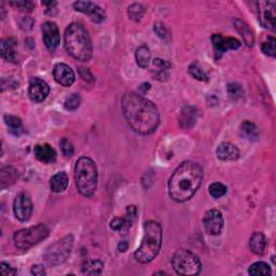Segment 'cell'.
Returning <instances> with one entry per match:
<instances>
[{
    "instance_id": "obj_1",
    "label": "cell",
    "mask_w": 276,
    "mask_h": 276,
    "mask_svg": "<svg viewBox=\"0 0 276 276\" xmlns=\"http://www.w3.org/2000/svg\"><path fill=\"white\" fill-rule=\"evenodd\" d=\"M122 111L127 124L140 135H150L158 126L160 115L154 103L137 93H126L122 97Z\"/></svg>"
},
{
    "instance_id": "obj_2",
    "label": "cell",
    "mask_w": 276,
    "mask_h": 276,
    "mask_svg": "<svg viewBox=\"0 0 276 276\" xmlns=\"http://www.w3.org/2000/svg\"><path fill=\"white\" fill-rule=\"evenodd\" d=\"M202 180V167L196 162L185 161L175 169L168 180L169 197L179 203L189 201L201 187Z\"/></svg>"
},
{
    "instance_id": "obj_3",
    "label": "cell",
    "mask_w": 276,
    "mask_h": 276,
    "mask_svg": "<svg viewBox=\"0 0 276 276\" xmlns=\"http://www.w3.org/2000/svg\"><path fill=\"white\" fill-rule=\"evenodd\" d=\"M66 50L74 58L81 62H89L93 55V45L89 36V33L85 28L78 24L73 23L65 31L64 35Z\"/></svg>"
},
{
    "instance_id": "obj_4",
    "label": "cell",
    "mask_w": 276,
    "mask_h": 276,
    "mask_svg": "<svg viewBox=\"0 0 276 276\" xmlns=\"http://www.w3.org/2000/svg\"><path fill=\"white\" fill-rule=\"evenodd\" d=\"M162 246V227L156 221H147L144 225V237L135 259L140 263H149L158 255Z\"/></svg>"
},
{
    "instance_id": "obj_5",
    "label": "cell",
    "mask_w": 276,
    "mask_h": 276,
    "mask_svg": "<svg viewBox=\"0 0 276 276\" xmlns=\"http://www.w3.org/2000/svg\"><path fill=\"white\" fill-rule=\"evenodd\" d=\"M97 180L96 164L90 158L81 157L75 167L76 187L80 195L85 197H92L97 189Z\"/></svg>"
},
{
    "instance_id": "obj_6",
    "label": "cell",
    "mask_w": 276,
    "mask_h": 276,
    "mask_svg": "<svg viewBox=\"0 0 276 276\" xmlns=\"http://www.w3.org/2000/svg\"><path fill=\"white\" fill-rule=\"evenodd\" d=\"M74 242V237L70 234V236L63 237L62 239L49 246L43 255V259L46 264L51 267H55L65 262L69 258L70 254H72Z\"/></svg>"
},
{
    "instance_id": "obj_7",
    "label": "cell",
    "mask_w": 276,
    "mask_h": 276,
    "mask_svg": "<svg viewBox=\"0 0 276 276\" xmlns=\"http://www.w3.org/2000/svg\"><path fill=\"white\" fill-rule=\"evenodd\" d=\"M172 266L178 275H197L202 264L193 252L187 249H178L172 258Z\"/></svg>"
},
{
    "instance_id": "obj_8",
    "label": "cell",
    "mask_w": 276,
    "mask_h": 276,
    "mask_svg": "<svg viewBox=\"0 0 276 276\" xmlns=\"http://www.w3.org/2000/svg\"><path fill=\"white\" fill-rule=\"evenodd\" d=\"M50 230L45 225H37L32 228L22 229L14 234V243L17 248L27 250L49 237Z\"/></svg>"
},
{
    "instance_id": "obj_9",
    "label": "cell",
    "mask_w": 276,
    "mask_h": 276,
    "mask_svg": "<svg viewBox=\"0 0 276 276\" xmlns=\"http://www.w3.org/2000/svg\"><path fill=\"white\" fill-rule=\"evenodd\" d=\"M258 20L260 24L267 29H275V2L272 1H259L257 2Z\"/></svg>"
},
{
    "instance_id": "obj_10",
    "label": "cell",
    "mask_w": 276,
    "mask_h": 276,
    "mask_svg": "<svg viewBox=\"0 0 276 276\" xmlns=\"http://www.w3.org/2000/svg\"><path fill=\"white\" fill-rule=\"evenodd\" d=\"M33 202L26 193H20L14 199L13 211L17 219L22 222L29 220L33 214Z\"/></svg>"
},
{
    "instance_id": "obj_11",
    "label": "cell",
    "mask_w": 276,
    "mask_h": 276,
    "mask_svg": "<svg viewBox=\"0 0 276 276\" xmlns=\"http://www.w3.org/2000/svg\"><path fill=\"white\" fill-rule=\"evenodd\" d=\"M211 43L216 53V58H220L221 55L229 50H237L242 45L240 41L237 38L224 37L219 34L211 36Z\"/></svg>"
},
{
    "instance_id": "obj_12",
    "label": "cell",
    "mask_w": 276,
    "mask_h": 276,
    "mask_svg": "<svg viewBox=\"0 0 276 276\" xmlns=\"http://www.w3.org/2000/svg\"><path fill=\"white\" fill-rule=\"evenodd\" d=\"M205 231L209 236H218L224 228V217L218 209H210L205 214L203 218Z\"/></svg>"
},
{
    "instance_id": "obj_13",
    "label": "cell",
    "mask_w": 276,
    "mask_h": 276,
    "mask_svg": "<svg viewBox=\"0 0 276 276\" xmlns=\"http://www.w3.org/2000/svg\"><path fill=\"white\" fill-rule=\"evenodd\" d=\"M50 93V86L46 82L40 78H32L28 85L29 98L35 103H41L45 101Z\"/></svg>"
},
{
    "instance_id": "obj_14",
    "label": "cell",
    "mask_w": 276,
    "mask_h": 276,
    "mask_svg": "<svg viewBox=\"0 0 276 276\" xmlns=\"http://www.w3.org/2000/svg\"><path fill=\"white\" fill-rule=\"evenodd\" d=\"M41 31H42V38L46 49L54 51L61 42V34L57 25L54 22H45Z\"/></svg>"
},
{
    "instance_id": "obj_15",
    "label": "cell",
    "mask_w": 276,
    "mask_h": 276,
    "mask_svg": "<svg viewBox=\"0 0 276 276\" xmlns=\"http://www.w3.org/2000/svg\"><path fill=\"white\" fill-rule=\"evenodd\" d=\"M74 8L76 11H79L81 13H84L90 16V19L94 23H102L106 19L105 11L91 1H76L74 3Z\"/></svg>"
},
{
    "instance_id": "obj_16",
    "label": "cell",
    "mask_w": 276,
    "mask_h": 276,
    "mask_svg": "<svg viewBox=\"0 0 276 276\" xmlns=\"http://www.w3.org/2000/svg\"><path fill=\"white\" fill-rule=\"evenodd\" d=\"M53 77H54L58 84L65 87L73 85L76 80L74 70L67 64L64 63H58L54 66V68H53Z\"/></svg>"
},
{
    "instance_id": "obj_17",
    "label": "cell",
    "mask_w": 276,
    "mask_h": 276,
    "mask_svg": "<svg viewBox=\"0 0 276 276\" xmlns=\"http://www.w3.org/2000/svg\"><path fill=\"white\" fill-rule=\"evenodd\" d=\"M216 155L221 161H236L239 158V150L230 143H222L217 148Z\"/></svg>"
},
{
    "instance_id": "obj_18",
    "label": "cell",
    "mask_w": 276,
    "mask_h": 276,
    "mask_svg": "<svg viewBox=\"0 0 276 276\" xmlns=\"http://www.w3.org/2000/svg\"><path fill=\"white\" fill-rule=\"evenodd\" d=\"M34 152L37 160L44 164H50L56 160V151L49 144L37 145L35 147Z\"/></svg>"
},
{
    "instance_id": "obj_19",
    "label": "cell",
    "mask_w": 276,
    "mask_h": 276,
    "mask_svg": "<svg viewBox=\"0 0 276 276\" xmlns=\"http://www.w3.org/2000/svg\"><path fill=\"white\" fill-rule=\"evenodd\" d=\"M197 119V110L195 107L191 106H187V107L183 108L179 114V125L180 127L188 130L195 126Z\"/></svg>"
},
{
    "instance_id": "obj_20",
    "label": "cell",
    "mask_w": 276,
    "mask_h": 276,
    "mask_svg": "<svg viewBox=\"0 0 276 276\" xmlns=\"http://www.w3.org/2000/svg\"><path fill=\"white\" fill-rule=\"evenodd\" d=\"M16 41L13 38L3 39L0 43V52L1 56L7 62L16 63L17 61V52H16Z\"/></svg>"
},
{
    "instance_id": "obj_21",
    "label": "cell",
    "mask_w": 276,
    "mask_h": 276,
    "mask_svg": "<svg viewBox=\"0 0 276 276\" xmlns=\"http://www.w3.org/2000/svg\"><path fill=\"white\" fill-rule=\"evenodd\" d=\"M250 250L256 255H263L267 248V238L261 232H255L249 239Z\"/></svg>"
},
{
    "instance_id": "obj_22",
    "label": "cell",
    "mask_w": 276,
    "mask_h": 276,
    "mask_svg": "<svg viewBox=\"0 0 276 276\" xmlns=\"http://www.w3.org/2000/svg\"><path fill=\"white\" fill-rule=\"evenodd\" d=\"M233 23H234V27H236L237 33L240 34V36L243 37V40L246 43V45L247 46L254 45L255 37H254V34H252L249 26L246 24L244 21L239 20V19H234Z\"/></svg>"
},
{
    "instance_id": "obj_23",
    "label": "cell",
    "mask_w": 276,
    "mask_h": 276,
    "mask_svg": "<svg viewBox=\"0 0 276 276\" xmlns=\"http://www.w3.org/2000/svg\"><path fill=\"white\" fill-rule=\"evenodd\" d=\"M68 175L65 172L56 173L50 180V188L53 192L61 193L68 187Z\"/></svg>"
},
{
    "instance_id": "obj_24",
    "label": "cell",
    "mask_w": 276,
    "mask_h": 276,
    "mask_svg": "<svg viewBox=\"0 0 276 276\" xmlns=\"http://www.w3.org/2000/svg\"><path fill=\"white\" fill-rule=\"evenodd\" d=\"M135 58H136V63L140 68H147L150 65L151 61L150 49L146 45H140L135 53Z\"/></svg>"
},
{
    "instance_id": "obj_25",
    "label": "cell",
    "mask_w": 276,
    "mask_h": 276,
    "mask_svg": "<svg viewBox=\"0 0 276 276\" xmlns=\"http://www.w3.org/2000/svg\"><path fill=\"white\" fill-rule=\"evenodd\" d=\"M240 132L244 135V136L251 142H255L259 137V130L256 126L255 123H252L248 120H246L242 123L240 125Z\"/></svg>"
},
{
    "instance_id": "obj_26",
    "label": "cell",
    "mask_w": 276,
    "mask_h": 276,
    "mask_svg": "<svg viewBox=\"0 0 276 276\" xmlns=\"http://www.w3.org/2000/svg\"><path fill=\"white\" fill-rule=\"evenodd\" d=\"M104 270V263L99 260H87L82 266V273L86 275L101 274Z\"/></svg>"
},
{
    "instance_id": "obj_27",
    "label": "cell",
    "mask_w": 276,
    "mask_h": 276,
    "mask_svg": "<svg viewBox=\"0 0 276 276\" xmlns=\"http://www.w3.org/2000/svg\"><path fill=\"white\" fill-rule=\"evenodd\" d=\"M248 272L252 276H260V275L270 276L272 274V270L268 263L260 261L252 264V266L249 268Z\"/></svg>"
},
{
    "instance_id": "obj_28",
    "label": "cell",
    "mask_w": 276,
    "mask_h": 276,
    "mask_svg": "<svg viewBox=\"0 0 276 276\" xmlns=\"http://www.w3.org/2000/svg\"><path fill=\"white\" fill-rule=\"evenodd\" d=\"M4 122H5V124L8 125L9 131L12 134L20 135L22 133L23 124H22V120L20 118H17V117H15V116L5 115Z\"/></svg>"
},
{
    "instance_id": "obj_29",
    "label": "cell",
    "mask_w": 276,
    "mask_h": 276,
    "mask_svg": "<svg viewBox=\"0 0 276 276\" xmlns=\"http://www.w3.org/2000/svg\"><path fill=\"white\" fill-rule=\"evenodd\" d=\"M155 66L157 68H158V72L157 73V79L158 80H160V81H164V80H166V78L168 77V70L169 68L172 67L171 64H169L168 62L166 61H163L161 60V58H156L155 62Z\"/></svg>"
},
{
    "instance_id": "obj_30",
    "label": "cell",
    "mask_w": 276,
    "mask_h": 276,
    "mask_svg": "<svg viewBox=\"0 0 276 276\" xmlns=\"http://www.w3.org/2000/svg\"><path fill=\"white\" fill-rule=\"evenodd\" d=\"M131 219L132 218L130 216L122 217V218H115L113 221L110 222V228L116 231H120V230H123V229L130 228L131 224H132Z\"/></svg>"
},
{
    "instance_id": "obj_31",
    "label": "cell",
    "mask_w": 276,
    "mask_h": 276,
    "mask_svg": "<svg viewBox=\"0 0 276 276\" xmlns=\"http://www.w3.org/2000/svg\"><path fill=\"white\" fill-rule=\"evenodd\" d=\"M128 16L133 21H139L145 14V8L140 3H133L128 7Z\"/></svg>"
},
{
    "instance_id": "obj_32",
    "label": "cell",
    "mask_w": 276,
    "mask_h": 276,
    "mask_svg": "<svg viewBox=\"0 0 276 276\" xmlns=\"http://www.w3.org/2000/svg\"><path fill=\"white\" fill-rule=\"evenodd\" d=\"M209 195L214 198H220L227 193V187L221 183H213L208 188Z\"/></svg>"
},
{
    "instance_id": "obj_33",
    "label": "cell",
    "mask_w": 276,
    "mask_h": 276,
    "mask_svg": "<svg viewBox=\"0 0 276 276\" xmlns=\"http://www.w3.org/2000/svg\"><path fill=\"white\" fill-rule=\"evenodd\" d=\"M261 51L268 56L274 57L276 54V40L274 37H269L267 41L261 44Z\"/></svg>"
},
{
    "instance_id": "obj_34",
    "label": "cell",
    "mask_w": 276,
    "mask_h": 276,
    "mask_svg": "<svg viewBox=\"0 0 276 276\" xmlns=\"http://www.w3.org/2000/svg\"><path fill=\"white\" fill-rule=\"evenodd\" d=\"M188 72L192 76L193 78L198 81H208L207 75L204 73V70L199 67L197 64H191L188 68Z\"/></svg>"
},
{
    "instance_id": "obj_35",
    "label": "cell",
    "mask_w": 276,
    "mask_h": 276,
    "mask_svg": "<svg viewBox=\"0 0 276 276\" xmlns=\"http://www.w3.org/2000/svg\"><path fill=\"white\" fill-rule=\"evenodd\" d=\"M81 104V97L79 94H72L69 97L66 98L65 103H64V107L68 111H74L79 108Z\"/></svg>"
},
{
    "instance_id": "obj_36",
    "label": "cell",
    "mask_w": 276,
    "mask_h": 276,
    "mask_svg": "<svg viewBox=\"0 0 276 276\" xmlns=\"http://www.w3.org/2000/svg\"><path fill=\"white\" fill-rule=\"evenodd\" d=\"M10 4L15 9H19L22 12L25 13L32 12L35 8V4L32 1H28V0H15V1H11Z\"/></svg>"
},
{
    "instance_id": "obj_37",
    "label": "cell",
    "mask_w": 276,
    "mask_h": 276,
    "mask_svg": "<svg viewBox=\"0 0 276 276\" xmlns=\"http://www.w3.org/2000/svg\"><path fill=\"white\" fill-rule=\"evenodd\" d=\"M16 177H17V173L13 167L10 166L9 175H7V173H5L3 168L1 169V185H2V187H7V186L12 185L15 181Z\"/></svg>"
},
{
    "instance_id": "obj_38",
    "label": "cell",
    "mask_w": 276,
    "mask_h": 276,
    "mask_svg": "<svg viewBox=\"0 0 276 276\" xmlns=\"http://www.w3.org/2000/svg\"><path fill=\"white\" fill-rule=\"evenodd\" d=\"M228 94L232 99H238L242 97L244 94L243 87L240 86L238 83H236V82H233V83H229L228 84Z\"/></svg>"
},
{
    "instance_id": "obj_39",
    "label": "cell",
    "mask_w": 276,
    "mask_h": 276,
    "mask_svg": "<svg viewBox=\"0 0 276 276\" xmlns=\"http://www.w3.org/2000/svg\"><path fill=\"white\" fill-rule=\"evenodd\" d=\"M63 155L65 157H72L74 155V145L67 138H63L60 143Z\"/></svg>"
},
{
    "instance_id": "obj_40",
    "label": "cell",
    "mask_w": 276,
    "mask_h": 276,
    "mask_svg": "<svg viewBox=\"0 0 276 276\" xmlns=\"http://www.w3.org/2000/svg\"><path fill=\"white\" fill-rule=\"evenodd\" d=\"M154 29H155L156 34H157L158 36L160 37L161 39H165V38L167 37V35H168V33H167V29H166V27H165V26H164L163 23H161V22H158V23H156Z\"/></svg>"
},
{
    "instance_id": "obj_41",
    "label": "cell",
    "mask_w": 276,
    "mask_h": 276,
    "mask_svg": "<svg viewBox=\"0 0 276 276\" xmlns=\"http://www.w3.org/2000/svg\"><path fill=\"white\" fill-rule=\"evenodd\" d=\"M0 274L2 276H13L16 274V270L14 268H11L7 263L1 262V264H0Z\"/></svg>"
},
{
    "instance_id": "obj_42",
    "label": "cell",
    "mask_w": 276,
    "mask_h": 276,
    "mask_svg": "<svg viewBox=\"0 0 276 276\" xmlns=\"http://www.w3.org/2000/svg\"><path fill=\"white\" fill-rule=\"evenodd\" d=\"M21 28L23 29V31H25V32H28V31H31V29H33V26H34V20L32 19V17H24L21 21Z\"/></svg>"
},
{
    "instance_id": "obj_43",
    "label": "cell",
    "mask_w": 276,
    "mask_h": 276,
    "mask_svg": "<svg viewBox=\"0 0 276 276\" xmlns=\"http://www.w3.org/2000/svg\"><path fill=\"white\" fill-rule=\"evenodd\" d=\"M79 73H80V76L82 78H83V80L85 81H93V76L92 74L90 73V70L87 69V68H83V67H80L79 68Z\"/></svg>"
},
{
    "instance_id": "obj_44",
    "label": "cell",
    "mask_w": 276,
    "mask_h": 276,
    "mask_svg": "<svg viewBox=\"0 0 276 276\" xmlns=\"http://www.w3.org/2000/svg\"><path fill=\"white\" fill-rule=\"evenodd\" d=\"M32 273L36 276H44L46 274L44 267L40 266V264H36L32 268Z\"/></svg>"
},
{
    "instance_id": "obj_45",
    "label": "cell",
    "mask_w": 276,
    "mask_h": 276,
    "mask_svg": "<svg viewBox=\"0 0 276 276\" xmlns=\"http://www.w3.org/2000/svg\"><path fill=\"white\" fill-rule=\"evenodd\" d=\"M128 246H130L128 245V242H126V240H122V242H120L118 245V250L121 252H125L128 248Z\"/></svg>"
},
{
    "instance_id": "obj_46",
    "label": "cell",
    "mask_w": 276,
    "mask_h": 276,
    "mask_svg": "<svg viewBox=\"0 0 276 276\" xmlns=\"http://www.w3.org/2000/svg\"><path fill=\"white\" fill-rule=\"evenodd\" d=\"M150 87H151L150 83H143L142 85H140L139 90L142 91V94H145L146 92H148L150 90Z\"/></svg>"
}]
</instances>
